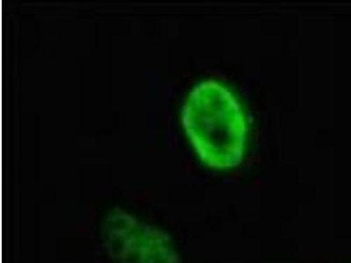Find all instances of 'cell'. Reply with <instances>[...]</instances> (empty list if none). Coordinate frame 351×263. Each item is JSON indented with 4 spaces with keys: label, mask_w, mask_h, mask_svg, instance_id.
<instances>
[{
    "label": "cell",
    "mask_w": 351,
    "mask_h": 263,
    "mask_svg": "<svg viewBox=\"0 0 351 263\" xmlns=\"http://www.w3.org/2000/svg\"><path fill=\"white\" fill-rule=\"evenodd\" d=\"M182 125L200 161L218 171L241 164L247 125L239 100L227 86L206 80L193 88L182 108Z\"/></svg>",
    "instance_id": "6da1fadb"
},
{
    "label": "cell",
    "mask_w": 351,
    "mask_h": 263,
    "mask_svg": "<svg viewBox=\"0 0 351 263\" xmlns=\"http://www.w3.org/2000/svg\"><path fill=\"white\" fill-rule=\"evenodd\" d=\"M102 240L116 263H181L180 252L167 231L122 210L106 216Z\"/></svg>",
    "instance_id": "7a4b0ae2"
}]
</instances>
